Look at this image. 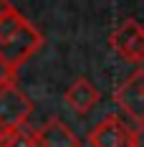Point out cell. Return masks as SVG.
Returning a JSON list of instances; mask_svg holds the SVG:
<instances>
[{"label":"cell","instance_id":"277c9868","mask_svg":"<svg viewBox=\"0 0 144 147\" xmlns=\"http://www.w3.org/2000/svg\"><path fill=\"white\" fill-rule=\"evenodd\" d=\"M114 102L129 114L137 124L144 122V71H134L116 89Z\"/></svg>","mask_w":144,"mask_h":147},{"label":"cell","instance_id":"6da1fadb","mask_svg":"<svg viewBox=\"0 0 144 147\" xmlns=\"http://www.w3.org/2000/svg\"><path fill=\"white\" fill-rule=\"evenodd\" d=\"M43 46V33L10 3H0V61L20 69Z\"/></svg>","mask_w":144,"mask_h":147},{"label":"cell","instance_id":"ba28073f","mask_svg":"<svg viewBox=\"0 0 144 147\" xmlns=\"http://www.w3.org/2000/svg\"><path fill=\"white\" fill-rule=\"evenodd\" d=\"M5 147H35V137H33V132H28L23 127V129H15L10 134V140H8Z\"/></svg>","mask_w":144,"mask_h":147},{"label":"cell","instance_id":"5b68a950","mask_svg":"<svg viewBox=\"0 0 144 147\" xmlns=\"http://www.w3.org/2000/svg\"><path fill=\"white\" fill-rule=\"evenodd\" d=\"M88 145L91 147H131V129L121 122V117H109L99 122L88 132Z\"/></svg>","mask_w":144,"mask_h":147},{"label":"cell","instance_id":"9c48e42d","mask_svg":"<svg viewBox=\"0 0 144 147\" xmlns=\"http://www.w3.org/2000/svg\"><path fill=\"white\" fill-rule=\"evenodd\" d=\"M15 76H18V71L10 69L8 63H3V61H0V89L13 86V84H15Z\"/></svg>","mask_w":144,"mask_h":147},{"label":"cell","instance_id":"52a82bcc","mask_svg":"<svg viewBox=\"0 0 144 147\" xmlns=\"http://www.w3.org/2000/svg\"><path fill=\"white\" fill-rule=\"evenodd\" d=\"M66 104L76 114H88L99 104V89L94 86L86 76H78L71 86L66 89Z\"/></svg>","mask_w":144,"mask_h":147},{"label":"cell","instance_id":"8fae6325","mask_svg":"<svg viewBox=\"0 0 144 147\" xmlns=\"http://www.w3.org/2000/svg\"><path fill=\"white\" fill-rule=\"evenodd\" d=\"M10 134H13V129H5V127H0V147H5V145H8Z\"/></svg>","mask_w":144,"mask_h":147},{"label":"cell","instance_id":"7a4b0ae2","mask_svg":"<svg viewBox=\"0 0 144 147\" xmlns=\"http://www.w3.org/2000/svg\"><path fill=\"white\" fill-rule=\"evenodd\" d=\"M30 114H33V102L28 99V94H23L15 84L0 89V127L13 132L23 129Z\"/></svg>","mask_w":144,"mask_h":147},{"label":"cell","instance_id":"3957f363","mask_svg":"<svg viewBox=\"0 0 144 147\" xmlns=\"http://www.w3.org/2000/svg\"><path fill=\"white\" fill-rule=\"evenodd\" d=\"M111 48L129 63H144V28L134 18H124L111 33Z\"/></svg>","mask_w":144,"mask_h":147},{"label":"cell","instance_id":"8992f818","mask_svg":"<svg viewBox=\"0 0 144 147\" xmlns=\"http://www.w3.org/2000/svg\"><path fill=\"white\" fill-rule=\"evenodd\" d=\"M33 137H35V147H81L73 129L56 117L48 119L41 129H35Z\"/></svg>","mask_w":144,"mask_h":147},{"label":"cell","instance_id":"30bf717a","mask_svg":"<svg viewBox=\"0 0 144 147\" xmlns=\"http://www.w3.org/2000/svg\"><path fill=\"white\" fill-rule=\"evenodd\" d=\"M131 147H144V122L131 129Z\"/></svg>","mask_w":144,"mask_h":147}]
</instances>
